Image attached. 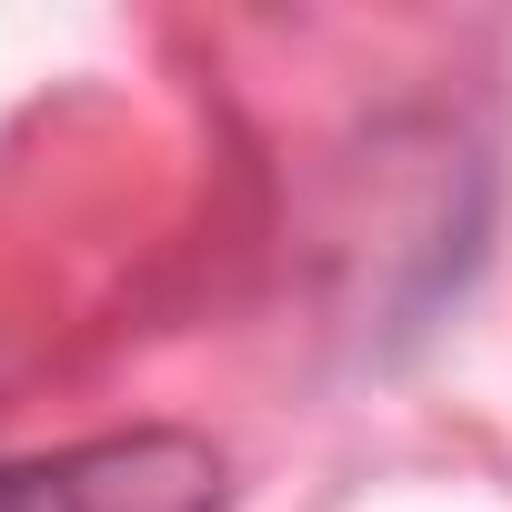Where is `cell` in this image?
I'll return each instance as SVG.
<instances>
[{"mask_svg":"<svg viewBox=\"0 0 512 512\" xmlns=\"http://www.w3.org/2000/svg\"><path fill=\"white\" fill-rule=\"evenodd\" d=\"M231 462L201 432H101L71 452L0 462V512H221Z\"/></svg>","mask_w":512,"mask_h":512,"instance_id":"cell-1","label":"cell"}]
</instances>
